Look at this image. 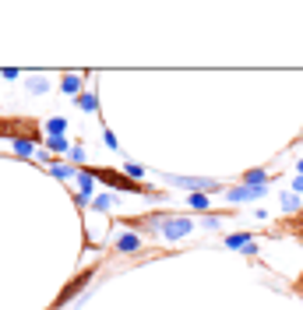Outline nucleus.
Instances as JSON below:
<instances>
[{
    "mask_svg": "<svg viewBox=\"0 0 303 310\" xmlns=\"http://www.w3.org/2000/svg\"><path fill=\"white\" fill-rule=\"evenodd\" d=\"M184 229H187V222H180V219H176L173 226H166V236H180V233H184Z\"/></svg>",
    "mask_w": 303,
    "mask_h": 310,
    "instance_id": "nucleus-1",
    "label": "nucleus"
}]
</instances>
